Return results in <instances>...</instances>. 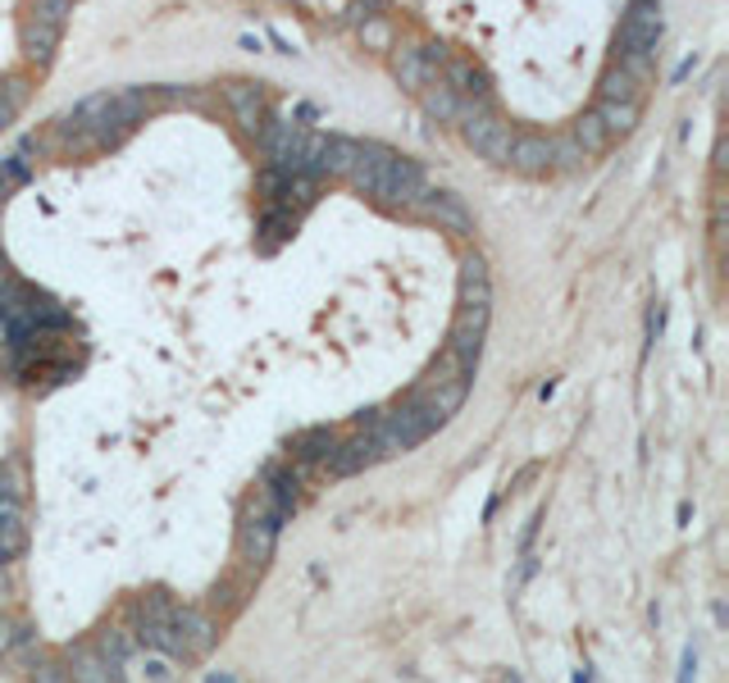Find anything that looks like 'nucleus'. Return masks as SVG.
Returning a JSON list of instances; mask_svg holds the SVG:
<instances>
[{"label":"nucleus","instance_id":"2f4dec72","mask_svg":"<svg viewBox=\"0 0 729 683\" xmlns=\"http://www.w3.org/2000/svg\"><path fill=\"white\" fill-rule=\"evenodd\" d=\"M137 665H142V679L146 683H169V656H160V652H146V656H137Z\"/></svg>","mask_w":729,"mask_h":683},{"label":"nucleus","instance_id":"2eb2a0df","mask_svg":"<svg viewBox=\"0 0 729 683\" xmlns=\"http://www.w3.org/2000/svg\"><path fill=\"white\" fill-rule=\"evenodd\" d=\"M69 679L73 683H124V674H119V665H114V661H105L96 648H79V652H73L69 656Z\"/></svg>","mask_w":729,"mask_h":683},{"label":"nucleus","instance_id":"a19ab883","mask_svg":"<svg viewBox=\"0 0 729 683\" xmlns=\"http://www.w3.org/2000/svg\"><path fill=\"white\" fill-rule=\"evenodd\" d=\"M502 683H524V679H520V674H511V670H507V674H502Z\"/></svg>","mask_w":729,"mask_h":683},{"label":"nucleus","instance_id":"6e6552de","mask_svg":"<svg viewBox=\"0 0 729 683\" xmlns=\"http://www.w3.org/2000/svg\"><path fill=\"white\" fill-rule=\"evenodd\" d=\"M419 101H425V114H429V119H438V124H460V119H470V114L488 109V105H475V101H460L442 78L419 87Z\"/></svg>","mask_w":729,"mask_h":683},{"label":"nucleus","instance_id":"4c0bfd02","mask_svg":"<svg viewBox=\"0 0 729 683\" xmlns=\"http://www.w3.org/2000/svg\"><path fill=\"white\" fill-rule=\"evenodd\" d=\"M662 319H666L662 306H652V311H647V337H652V342H657V333H662Z\"/></svg>","mask_w":729,"mask_h":683},{"label":"nucleus","instance_id":"0eeeda50","mask_svg":"<svg viewBox=\"0 0 729 683\" xmlns=\"http://www.w3.org/2000/svg\"><path fill=\"white\" fill-rule=\"evenodd\" d=\"M42 656V638L23 616H0V661H10L14 670H28Z\"/></svg>","mask_w":729,"mask_h":683},{"label":"nucleus","instance_id":"a211bd4d","mask_svg":"<svg viewBox=\"0 0 729 683\" xmlns=\"http://www.w3.org/2000/svg\"><path fill=\"white\" fill-rule=\"evenodd\" d=\"M442 83L460 96V101H475V105H488V78L470 64V60H447V73Z\"/></svg>","mask_w":729,"mask_h":683},{"label":"nucleus","instance_id":"bb28decb","mask_svg":"<svg viewBox=\"0 0 729 683\" xmlns=\"http://www.w3.org/2000/svg\"><path fill=\"white\" fill-rule=\"evenodd\" d=\"M589 165V150L574 141V137H552V169L561 174H574V169H584Z\"/></svg>","mask_w":729,"mask_h":683},{"label":"nucleus","instance_id":"9d476101","mask_svg":"<svg viewBox=\"0 0 729 683\" xmlns=\"http://www.w3.org/2000/svg\"><path fill=\"white\" fill-rule=\"evenodd\" d=\"M438 64H442V55H434L429 46H402V51H393V73H397V83L410 87V92L434 83L438 78Z\"/></svg>","mask_w":729,"mask_h":683},{"label":"nucleus","instance_id":"393cba45","mask_svg":"<svg viewBox=\"0 0 729 683\" xmlns=\"http://www.w3.org/2000/svg\"><path fill=\"white\" fill-rule=\"evenodd\" d=\"M570 137L589 150V160H593V156H602V150L611 146V133L602 128L597 114H580V119H574V133H570Z\"/></svg>","mask_w":729,"mask_h":683},{"label":"nucleus","instance_id":"ea45409f","mask_svg":"<svg viewBox=\"0 0 729 683\" xmlns=\"http://www.w3.org/2000/svg\"><path fill=\"white\" fill-rule=\"evenodd\" d=\"M210 683H238L233 674H210Z\"/></svg>","mask_w":729,"mask_h":683},{"label":"nucleus","instance_id":"f03ea898","mask_svg":"<svg viewBox=\"0 0 729 683\" xmlns=\"http://www.w3.org/2000/svg\"><path fill=\"white\" fill-rule=\"evenodd\" d=\"M133 638L142 642L146 652H160L169 661L174 656H187L178 633H174V601L165 592H150V597L137 601V629H133Z\"/></svg>","mask_w":729,"mask_h":683},{"label":"nucleus","instance_id":"ddd939ff","mask_svg":"<svg viewBox=\"0 0 729 683\" xmlns=\"http://www.w3.org/2000/svg\"><path fill=\"white\" fill-rule=\"evenodd\" d=\"M356 160H361V141H352V137H324L320 156L311 165V178H352Z\"/></svg>","mask_w":729,"mask_h":683},{"label":"nucleus","instance_id":"1a4fd4ad","mask_svg":"<svg viewBox=\"0 0 729 683\" xmlns=\"http://www.w3.org/2000/svg\"><path fill=\"white\" fill-rule=\"evenodd\" d=\"M507 169H515L520 178H543L552 174V137H539V133H524L511 141V156H507Z\"/></svg>","mask_w":729,"mask_h":683},{"label":"nucleus","instance_id":"b1692460","mask_svg":"<svg viewBox=\"0 0 729 683\" xmlns=\"http://www.w3.org/2000/svg\"><path fill=\"white\" fill-rule=\"evenodd\" d=\"M137 648H142V642H137L128 629H105V633H101V642H96V652H101L105 661H114V665L133 661V656H137Z\"/></svg>","mask_w":729,"mask_h":683},{"label":"nucleus","instance_id":"5701e85b","mask_svg":"<svg viewBox=\"0 0 729 683\" xmlns=\"http://www.w3.org/2000/svg\"><path fill=\"white\" fill-rule=\"evenodd\" d=\"M23 547H28V524H23V515L10 511V506H0V556L14 560Z\"/></svg>","mask_w":729,"mask_h":683},{"label":"nucleus","instance_id":"4be33fe9","mask_svg":"<svg viewBox=\"0 0 729 683\" xmlns=\"http://www.w3.org/2000/svg\"><path fill=\"white\" fill-rule=\"evenodd\" d=\"M593 114L602 119V128L611 137H629L638 128V101H602Z\"/></svg>","mask_w":729,"mask_h":683},{"label":"nucleus","instance_id":"c9c22d12","mask_svg":"<svg viewBox=\"0 0 729 683\" xmlns=\"http://www.w3.org/2000/svg\"><path fill=\"white\" fill-rule=\"evenodd\" d=\"M283 187H288V174H283V169H274V165H270V169L260 174V192L270 197V201H279V197H283Z\"/></svg>","mask_w":729,"mask_h":683},{"label":"nucleus","instance_id":"79ce46f5","mask_svg":"<svg viewBox=\"0 0 729 683\" xmlns=\"http://www.w3.org/2000/svg\"><path fill=\"white\" fill-rule=\"evenodd\" d=\"M0 565H6V556H0Z\"/></svg>","mask_w":729,"mask_h":683},{"label":"nucleus","instance_id":"aec40b11","mask_svg":"<svg viewBox=\"0 0 729 683\" xmlns=\"http://www.w3.org/2000/svg\"><path fill=\"white\" fill-rule=\"evenodd\" d=\"M260 483L274 492V497H279V506H283L288 515L301 506V470H292V465H264Z\"/></svg>","mask_w":729,"mask_h":683},{"label":"nucleus","instance_id":"72a5a7b5","mask_svg":"<svg viewBox=\"0 0 729 683\" xmlns=\"http://www.w3.org/2000/svg\"><path fill=\"white\" fill-rule=\"evenodd\" d=\"M28 156H10L6 165H0V192H10V187H19V182H28Z\"/></svg>","mask_w":729,"mask_h":683},{"label":"nucleus","instance_id":"e433bc0d","mask_svg":"<svg viewBox=\"0 0 729 683\" xmlns=\"http://www.w3.org/2000/svg\"><path fill=\"white\" fill-rule=\"evenodd\" d=\"M698 674V652L694 648H684V661H679V683H694Z\"/></svg>","mask_w":729,"mask_h":683},{"label":"nucleus","instance_id":"6ab92c4d","mask_svg":"<svg viewBox=\"0 0 729 683\" xmlns=\"http://www.w3.org/2000/svg\"><path fill=\"white\" fill-rule=\"evenodd\" d=\"M460 306H492V287H488L483 255H466V260H460Z\"/></svg>","mask_w":729,"mask_h":683},{"label":"nucleus","instance_id":"a878e982","mask_svg":"<svg viewBox=\"0 0 729 683\" xmlns=\"http://www.w3.org/2000/svg\"><path fill=\"white\" fill-rule=\"evenodd\" d=\"M597 96H602V101H638L643 87L629 78V73H621L616 64H611V69L602 73V83H597Z\"/></svg>","mask_w":729,"mask_h":683},{"label":"nucleus","instance_id":"f704fd0d","mask_svg":"<svg viewBox=\"0 0 729 683\" xmlns=\"http://www.w3.org/2000/svg\"><path fill=\"white\" fill-rule=\"evenodd\" d=\"M19 502H23V479L14 470H0V506L19 511Z\"/></svg>","mask_w":729,"mask_h":683},{"label":"nucleus","instance_id":"f8f14e48","mask_svg":"<svg viewBox=\"0 0 729 683\" xmlns=\"http://www.w3.org/2000/svg\"><path fill=\"white\" fill-rule=\"evenodd\" d=\"M174 633H178L187 656H206L215 648V624H210V616L197 611V606H174Z\"/></svg>","mask_w":729,"mask_h":683},{"label":"nucleus","instance_id":"4468645a","mask_svg":"<svg viewBox=\"0 0 729 683\" xmlns=\"http://www.w3.org/2000/svg\"><path fill=\"white\" fill-rule=\"evenodd\" d=\"M274 543H279V524L270 519H256V515H242V534H238V547L251 565H264L274 556Z\"/></svg>","mask_w":729,"mask_h":683},{"label":"nucleus","instance_id":"473e14b6","mask_svg":"<svg viewBox=\"0 0 729 683\" xmlns=\"http://www.w3.org/2000/svg\"><path fill=\"white\" fill-rule=\"evenodd\" d=\"M28 683H69V670L55 665V661H42V656H37V661L28 665Z\"/></svg>","mask_w":729,"mask_h":683},{"label":"nucleus","instance_id":"423d86ee","mask_svg":"<svg viewBox=\"0 0 729 683\" xmlns=\"http://www.w3.org/2000/svg\"><path fill=\"white\" fill-rule=\"evenodd\" d=\"M410 210H419L425 219H434L438 228H451V233H475V214L460 206V197H451V192H415L410 201H406Z\"/></svg>","mask_w":729,"mask_h":683},{"label":"nucleus","instance_id":"7c9ffc66","mask_svg":"<svg viewBox=\"0 0 729 683\" xmlns=\"http://www.w3.org/2000/svg\"><path fill=\"white\" fill-rule=\"evenodd\" d=\"M69 6H73V0H32V19L37 23H51V28H64Z\"/></svg>","mask_w":729,"mask_h":683},{"label":"nucleus","instance_id":"cd10ccee","mask_svg":"<svg viewBox=\"0 0 729 683\" xmlns=\"http://www.w3.org/2000/svg\"><path fill=\"white\" fill-rule=\"evenodd\" d=\"M292 228H296V214L292 210H283V206H274L270 214L260 219V233H264V246H274V242H283V238H292Z\"/></svg>","mask_w":729,"mask_h":683},{"label":"nucleus","instance_id":"9b49d317","mask_svg":"<svg viewBox=\"0 0 729 683\" xmlns=\"http://www.w3.org/2000/svg\"><path fill=\"white\" fill-rule=\"evenodd\" d=\"M378 461H383V451L374 446L369 433H361V438H352V442H337V446L329 451L324 470L337 474V479H347V474H361V470H369V465H378Z\"/></svg>","mask_w":729,"mask_h":683},{"label":"nucleus","instance_id":"412c9836","mask_svg":"<svg viewBox=\"0 0 729 683\" xmlns=\"http://www.w3.org/2000/svg\"><path fill=\"white\" fill-rule=\"evenodd\" d=\"M60 36H64V28H51V23L28 19V28H23V55H28L32 64H46V60L55 55V46H60Z\"/></svg>","mask_w":729,"mask_h":683},{"label":"nucleus","instance_id":"7ed1b4c3","mask_svg":"<svg viewBox=\"0 0 729 683\" xmlns=\"http://www.w3.org/2000/svg\"><path fill=\"white\" fill-rule=\"evenodd\" d=\"M488 315H492V306H460V311H456V324H451V333H447V351H451L460 365H466V369H479Z\"/></svg>","mask_w":729,"mask_h":683},{"label":"nucleus","instance_id":"f3484780","mask_svg":"<svg viewBox=\"0 0 729 683\" xmlns=\"http://www.w3.org/2000/svg\"><path fill=\"white\" fill-rule=\"evenodd\" d=\"M337 446V433L333 429H305V433H296L292 438V461H296V470H315V465H324L329 461V451Z\"/></svg>","mask_w":729,"mask_h":683},{"label":"nucleus","instance_id":"f257e3e1","mask_svg":"<svg viewBox=\"0 0 729 683\" xmlns=\"http://www.w3.org/2000/svg\"><path fill=\"white\" fill-rule=\"evenodd\" d=\"M470 378H475V369H466L451 351H442L438 356V365L419 378V388L410 392V401L419 406V410H429L438 424H447L451 414L466 406V392H470Z\"/></svg>","mask_w":729,"mask_h":683},{"label":"nucleus","instance_id":"39448f33","mask_svg":"<svg viewBox=\"0 0 729 683\" xmlns=\"http://www.w3.org/2000/svg\"><path fill=\"white\" fill-rule=\"evenodd\" d=\"M460 133H466V141L479 150L483 160H492V165H507L515 133H511V124L497 119V114H488V109L470 114V119H460Z\"/></svg>","mask_w":729,"mask_h":683},{"label":"nucleus","instance_id":"20e7f679","mask_svg":"<svg viewBox=\"0 0 729 683\" xmlns=\"http://www.w3.org/2000/svg\"><path fill=\"white\" fill-rule=\"evenodd\" d=\"M657 42H662L657 0H629V10L621 19V36H616V55L621 51H652V55H657Z\"/></svg>","mask_w":729,"mask_h":683},{"label":"nucleus","instance_id":"58836bf2","mask_svg":"<svg viewBox=\"0 0 729 683\" xmlns=\"http://www.w3.org/2000/svg\"><path fill=\"white\" fill-rule=\"evenodd\" d=\"M14 114H19V109H14V101L6 96V87H0V124H14Z\"/></svg>","mask_w":729,"mask_h":683},{"label":"nucleus","instance_id":"c756f323","mask_svg":"<svg viewBox=\"0 0 729 683\" xmlns=\"http://www.w3.org/2000/svg\"><path fill=\"white\" fill-rule=\"evenodd\" d=\"M361 42L369 51H393V23L388 19H361Z\"/></svg>","mask_w":729,"mask_h":683},{"label":"nucleus","instance_id":"c85d7f7f","mask_svg":"<svg viewBox=\"0 0 729 683\" xmlns=\"http://www.w3.org/2000/svg\"><path fill=\"white\" fill-rule=\"evenodd\" d=\"M652 64H657V55H652V51H621V55H616V69L629 73L638 87L652 78Z\"/></svg>","mask_w":729,"mask_h":683},{"label":"nucleus","instance_id":"dca6fc26","mask_svg":"<svg viewBox=\"0 0 729 683\" xmlns=\"http://www.w3.org/2000/svg\"><path fill=\"white\" fill-rule=\"evenodd\" d=\"M223 101H228V109L238 114V124H242L247 133H256V128L264 124V92H260L256 83H228V87H223Z\"/></svg>","mask_w":729,"mask_h":683}]
</instances>
